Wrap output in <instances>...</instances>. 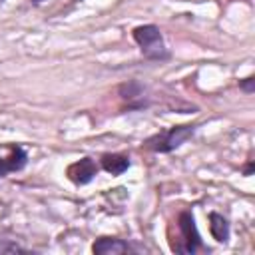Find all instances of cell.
I'll list each match as a JSON object with an SVG mask.
<instances>
[{"mask_svg":"<svg viewBox=\"0 0 255 255\" xmlns=\"http://www.w3.org/2000/svg\"><path fill=\"white\" fill-rule=\"evenodd\" d=\"M239 88H241L243 92H247V94H251V92L255 90V78H253V76H249V78H245V80H241V82H239Z\"/></svg>","mask_w":255,"mask_h":255,"instance_id":"obj_11","label":"cell"},{"mask_svg":"<svg viewBox=\"0 0 255 255\" xmlns=\"http://www.w3.org/2000/svg\"><path fill=\"white\" fill-rule=\"evenodd\" d=\"M209 231H211L215 241L227 243V239H229V223H227V219L223 215L209 213Z\"/></svg>","mask_w":255,"mask_h":255,"instance_id":"obj_8","label":"cell"},{"mask_svg":"<svg viewBox=\"0 0 255 255\" xmlns=\"http://www.w3.org/2000/svg\"><path fill=\"white\" fill-rule=\"evenodd\" d=\"M195 131V126H173L165 131H159L151 137L145 139V147L151 151H159V153H167L177 149L187 137H191Z\"/></svg>","mask_w":255,"mask_h":255,"instance_id":"obj_1","label":"cell"},{"mask_svg":"<svg viewBox=\"0 0 255 255\" xmlns=\"http://www.w3.org/2000/svg\"><path fill=\"white\" fill-rule=\"evenodd\" d=\"M251 173H253V163L249 161V165L245 167V175H251Z\"/></svg>","mask_w":255,"mask_h":255,"instance_id":"obj_12","label":"cell"},{"mask_svg":"<svg viewBox=\"0 0 255 255\" xmlns=\"http://www.w3.org/2000/svg\"><path fill=\"white\" fill-rule=\"evenodd\" d=\"M26 249L16 245V243H10V241H0V253H24Z\"/></svg>","mask_w":255,"mask_h":255,"instance_id":"obj_10","label":"cell"},{"mask_svg":"<svg viewBox=\"0 0 255 255\" xmlns=\"http://www.w3.org/2000/svg\"><path fill=\"white\" fill-rule=\"evenodd\" d=\"M26 159H28L26 151H24L20 145H14V147L10 149V155H8V157H0V177L6 175L8 171H18V169H22V167L26 165Z\"/></svg>","mask_w":255,"mask_h":255,"instance_id":"obj_6","label":"cell"},{"mask_svg":"<svg viewBox=\"0 0 255 255\" xmlns=\"http://www.w3.org/2000/svg\"><path fill=\"white\" fill-rule=\"evenodd\" d=\"M133 40L141 48L143 56L149 60H165L167 50L163 46V38L159 34V28L153 24H143L133 28Z\"/></svg>","mask_w":255,"mask_h":255,"instance_id":"obj_2","label":"cell"},{"mask_svg":"<svg viewBox=\"0 0 255 255\" xmlns=\"http://www.w3.org/2000/svg\"><path fill=\"white\" fill-rule=\"evenodd\" d=\"M102 167L112 175H122L129 167V157L124 153H104L102 155Z\"/></svg>","mask_w":255,"mask_h":255,"instance_id":"obj_7","label":"cell"},{"mask_svg":"<svg viewBox=\"0 0 255 255\" xmlns=\"http://www.w3.org/2000/svg\"><path fill=\"white\" fill-rule=\"evenodd\" d=\"M66 175L70 181H74L76 185H84L88 181L94 179V175H98V165L92 157H82L80 161L72 163L68 169H66Z\"/></svg>","mask_w":255,"mask_h":255,"instance_id":"obj_4","label":"cell"},{"mask_svg":"<svg viewBox=\"0 0 255 255\" xmlns=\"http://www.w3.org/2000/svg\"><path fill=\"white\" fill-rule=\"evenodd\" d=\"M120 96H122L124 100H128V102L141 100V98H143V86H141L139 82H135V80L126 82V84L120 86ZM141 102H143V100H141ZM143 104H145V102H143Z\"/></svg>","mask_w":255,"mask_h":255,"instance_id":"obj_9","label":"cell"},{"mask_svg":"<svg viewBox=\"0 0 255 255\" xmlns=\"http://www.w3.org/2000/svg\"><path fill=\"white\" fill-rule=\"evenodd\" d=\"M177 227H179V235H181V241L179 243H173L171 249L175 253H195L199 247H201V237L197 233V227H195V219L189 211H181L179 217H177Z\"/></svg>","mask_w":255,"mask_h":255,"instance_id":"obj_3","label":"cell"},{"mask_svg":"<svg viewBox=\"0 0 255 255\" xmlns=\"http://www.w3.org/2000/svg\"><path fill=\"white\" fill-rule=\"evenodd\" d=\"M32 2H34V4H40V2H44V0H32Z\"/></svg>","mask_w":255,"mask_h":255,"instance_id":"obj_13","label":"cell"},{"mask_svg":"<svg viewBox=\"0 0 255 255\" xmlns=\"http://www.w3.org/2000/svg\"><path fill=\"white\" fill-rule=\"evenodd\" d=\"M92 251L98 253V255H118V253H129V251H135L128 241H122V239H110V237H104V239H98L94 245H92Z\"/></svg>","mask_w":255,"mask_h":255,"instance_id":"obj_5","label":"cell"}]
</instances>
